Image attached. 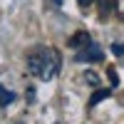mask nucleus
<instances>
[{
    "instance_id": "obj_8",
    "label": "nucleus",
    "mask_w": 124,
    "mask_h": 124,
    "mask_svg": "<svg viewBox=\"0 0 124 124\" xmlns=\"http://www.w3.org/2000/svg\"><path fill=\"white\" fill-rule=\"evenodd\" d=\"M112 52H114V55H124V45H114V47H112Z\"/></svg>"
},
{
    "instance_id": "obj_9",
    "label": "nucleus",
    "mask_w": 124,
    "mask_h": 124,
    "mask_svg": "<svg viewBox=\"0 0 124 124\" xmlns=\"http://www.w3.org/2000/svg\"><path fill=\"white\" fill-rule=\"evenodd\" d=\"M77 3H79V5H92L94 0H77Z\"/></svg>"
},
{
    "instance_id": "obj_1",
    "label": "nucleus",
    "mask_w": 124,
    "mask_h": 124,
    "mask_svg": "<svg viewBox=\"0 0 124 124\" xmlns=\"http://www.w3.org/2000/svg\"><path fill=\"white\" fill-rule=\"evenodd\" d=\"M27 67L30 72L37 77V79H42V82H50V79H55L60 75V70H62V57L55 47H45V45H37L32 47L27 52Z\"/></svg>"
},
{
    "instance_id": "obj_2",
    "label": "nucleus",
    "mask_w": 124,
    "mask_h": 124,
    "mask_svg": "<svg viewBox=\"0 0 124 124\" xmlns=\"http://www.w3.org/2000/svg\"><path fill=\"white\" fill-rule=\"evenodd\" d=\"M75 57H77V62H99L104 55H102V47H99V45L89 42V45H85V47H79Z\"/></svg>"
},
{
    "instance_id": "obj_5",
    "label": "nucleus",
    "mask_w": 124,
    "mask_h": 124,
    "mask_svg": "<svg viewBox=\"0 0 124 124\" xmlns=\"http://www.w3.org/2000/svg\"><path fill=\"white\" fill-rule=\"evenodd\" d=\"M109 94H112L109 89H97V92H94V97H92V102H89V107H94L97 102H102V99H107Z\"/></svg>"
},
{
    "instance_id": "obj_10",
    "label": "nucleus",
    "mask_w": 124,
    "mask_h": 124,
    "mask_svg": "<svg viewBox=\"0 0 124 124\" xmlns=\"http://www.w3.org/2000/svg\"><path fill=\"white\" fill-rule=\"evenodd\" d=\"M52 3H55V5H62V3H65V0H52Z\"/></svg>"
},
{
    "instance_id": "obj_3",
    "label": "nucleus",
    "mask_w": 124,
    "mask_h": 124,
    "mask_svg": "<svg viewBox=\"0 0 124 124\" xmlns=\"http://www.w3.org/2000/svg\"><path fill=\"white\" fill-rule=\"evenodd\" d=\"M89 42H92V37H89V32H85V30H79V32H75L70 37V47L72 50H79V47H85Z\"/></svg>"
},
{
    "instance_id": "obj_6",
    "label": "nucleus",
    "mask_w": 124,
    "mask_h": 124,
    "mask_svg": "<svg viewBox=\"0 0 124 124\" xmlns=\"http://www.w3.org/2000/svg\"><path fill=\"white\" fill-rule=\"evenodd\" d=\"M112 5H114V13L119 17H124V0H112Z\"/></svg>"
},
{
    "instance_id": "obj_4",
    "label": "nucleus",
    "mask_w": 124,
    "mask_h": 124,
    "mask_svg": "<svg viewBox=\"0 0 124 124\" xmlns=\"http://www.w3.org/2000/svg\"><path fill=\"white\" fill-rule=\"evenodd\" d=\"M15 102V92H10L8 87L0 85V107H8V104H13Z\"/></svg>"
},
{
    "instance_id": "obj_7",
    "label": "nucleus",
    "mask_w": 124,
    "mask_h": 124,
    "mask_svg": "<svg viewBox=\"0 0 124 124\" xmlns=\"http://www.w3.org/2000/svg\"><path fill=\"white\" fill-rule=\"evenodd\" d=\"M87 82H89V85H99V77L94 75V72H87V77H85Z\"/></svg>"
}]
</instances>
